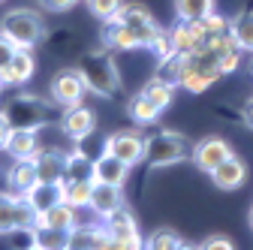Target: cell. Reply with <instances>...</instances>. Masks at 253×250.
I'll list each match as a JSON object with an SVG mask.
<instances>
[{
    "label": "cell",
    "instance_id": "1",
    "mask_svg": "<svg viewBox=\"0 0 253 250\" xmlns=\"http://www.w3.org/2000/svg\"><path fill=\"white\" fill-rule=\"evenodd\" d=\"M87 84V90H93L97 97L103 100H112L115 93L121 90V73H118V64L112 51L106 48H90L79 57V67H76Z\"/></svg>",
    "mask_w": 253,
    "mask_h": 250
},
{
    "label": "cell",
    "instance_id": "2",
    "mask_svg": "<svg viewBox=\"0 0 253 250\" xmlns=\"http://www.w3.org/2000/svg\"><path fill=\"white\" fill-rule=\"evenodd\" d=\"M0 34H3L15 48L30 51L45 37V21L34 9H9L3 18H0Z\"/></svg>",
    "mask_w": 253,
    "mask_h": 250
},
{
    "label": "cell",
    "instance_id": "3",
    "mask_svg": "<svg viewBox=\"0 0 253 250\" xmlns=\"http://www.w3.org/2000/svg\"><path fill=\"white\" fill-rule=\"evenodd\" d=\"M0 115L6 118L12 130H40L42 124H48V103L37 93H15V97L0 109Z\"/></svg>",
    "mask_w": 253,
    "mask_h": 250
},
{
    "label": "cell",
    "instance_id": "4",
    "mask_svg": "<svg viewBox=\"0 0 253 250\" xmlns=\"http://www.w3.org/2000/svg\"><path fill=\"white\" fill-rule=\"evenodd\" d=\"M187 154H190V142L181 133L160 130V133L145 139V163H148V169H169V166L187 160Z\"/></svg>",
    "mask_w": 253,
    "mask_h": 250
},
{
    "label": "cell",
    "instance_id": "5",
    "mask_svg": "<svg viewBox=\"0 0 253 250\" xmlns=\"http://www.w3.org/2000/svg\"><path fill=\"white\" fill-rule=\"evenodd\" d=\"M112 21H121V24H126V27H130L133 34H136L139 45H145V48H151V45L157 42V37L163 34V27L154 21L151 9H148L145 3H124Z\"/></svg>",
    "mask_w": 253,
    "mask_h": 250
},
{
    "label": "cell",
    "instance_id": "6",
    "mask_svg": "<svg viewBox=\"0 0 253 250\" xmlns=\"http://www.w3.org/2000/svg\"><path fill=\"white\" fill-rule=\"evenodd\" d=\"M37 226V211L24 196L0 193V235H9L18 229H34Z\"/></svg>",
    "mask_w": 253,
    "mask_h": 250
},
{
    "label": "cell",
    "instance_id": "7",
    "mask_svg": "<svg viewBox=\"0 0 253 250\" xmlns=\"http://www.w3.org/2000/svg\"><path fill=\"white\" fill-rule=\"evenodd\" d=\"M48 90H51V100H54L57 106L70 109V106H79V103H82L87 84H84V79H82L79 70H60V73H54Z\"/></svg>",
    "mask_w": 253,
    "mask_h": 250
},
{
    "label": "cell",
    "instance_id": "8",
    "mask_svg": "<svg viewBox=\"0 0 253 250\" xmlns=\"http://www.w3.org/2000/svg\"><path fill=\"white\" fill-rule=\"evenodd\" d=\"M103 151L121 157L126 166H136V163L145 160V139L139 133H133V130H121V133H112L103 142Z\"/></svg>",
    "mask_w": 253,
    "mask_h": 250
},
{
    "label": "cell",
    "instance_id": "9",
    "mask_svg": "<svg viewBox=\"0 0 253 250\" xmlns=\"http://www.w3.org/2000/svg\"><path fill=\"white\" fill-rule=\"evenodd\" d=\"M232 154H235V151H232V145H229L226 139L208 136V139L196 142V148H193V163H196L199 172H208V175H211L226 157H232Z\"/></svg>",
    "mask_w": 253,
    "mask_h": 250
},
{
    "label": "cell",
    "instance_id": "10",
    "mask_svg": "<svg viewBox=\"0 0 253 250\" xmlns=\"http://www.w3.org/2000/svg\"><path fill=\"white\" fill-rule=\"evenodd\" d=\"M93 127H97V118H93V112L84 109L82 103L70 106L67 112H63V118H60V130L67 133L73 142H84L93 133Z\"/></svg>",
    "mask_w": 253,
    "mask_h": 250
},
{
    "label": "cell",
    "instance_id": "11",
    "mask_svg": "<svg viewBox=\"0 0 253 250\" xmlns=\"http://www.w3.org/2000/svg\"><path fill=\"white\" fill-rule=\"evenodd\" d=\"M67 157L70 154H63L57 148H40V154L34 157L40 181L42 184H60L63 175H67Z\"/></svg>",
    "mask_w": 253,
    "mask_h": 250
},
{
    "label": "cell",
    "instance_id": "12",
    "mask_svg": "<svg viewBox=\"0 0 253 250\" xmlns=\"http://www.w3.org/2000/svg\"><path fill=\"white\" fill-rule=\"evenodd\" d=\"M172 37H175L178 51L181 54H190V51H196L199 45H205L211 34H208L205 21H181L178 18V24L172 27Z\"/></svg>",
    "mask_w": 253,
    "mask_h": 250
},
{
    "label": "cell",
    "instance_id": "13",
    "mask_svg": "<svg viewBox=\"0 0 253 250\" xmlns=\"http://www.w3.org/2000/svg\"><path fill=\"white\" fill-rule=\"evenodd\" d=\"M126 175H130V166H126L121 157L115 154H100L93 160V184H115V187H124Z\"/></svg>",
    "mask_w": 253,
    "mask_h": 250
},
{
    "label": "cell",
    "instance_id": "14",
    "mask_svg": "<svg viewBox=\"0 0 253 250\" xmlns=\"http://www.w3.org/2000/svg\"><path fill=\"white\" fill-rule=\"evenodd\" d=\"M211 181H214V187H220V190H238V187H244V181H247L244 160L235 157V154H232V157H226L223 163L211 172Z\"/></svg>",
    "mask_w": 253,
    "mask_h": 250
},
{
    "label": "cell",
    "instance_id": "15",
    "mask_svg": "<svg viewBox=\"0 0 253 250\" xmlns=\"http://www.w3.org/2000/svg\"><path fill=\"white\" fill-rule=\"evenodd\" d=\"M126 202H124V193H121V187H115V184H93V193H90V211L97 214V217H106L109 214H115L118 208H124Z\"/></svg>",
    "mask_w": 253,
    "mask_h": 250
},
{
    "label": "cell",
    "instance_id": "16",
    "mask_svg": "<svg viewBox=\"0 0 253 250\" xmlns=\"http://www.w3.org/2000/svg\"><path fill=\"white\" fill-rule=\"evenodd\" d=\"M34 73H37V60L30 57V51L18 48L15 57L9 60V67H6V70H0V84H12V87L27 84L30 79H34Z\"/></svg>",
    "mask_w": 253,
    "mask_h": 250
},
{
    "label": "cell",
    "instance_id": "17",
    "mask_svg": "<svg viewBox=\"0 0 253 250\" xmlns=\"http://www.w3.org/2000/svg\"><path fill=\"white\" fill-rule=\"evenodd\" d=\"M6 181H9V187H12L18 196H24L30 187H37V184H40V175H37L34 157H27V160H12V166H9V172H6Z\"/></svg>",
    "mask_w": 253,
    "mask_h": 250
},
{
    "label": "cell",
    "instance_id": "18",
    "mask_svg": "<svg viewBox=\"0 0 253 250\" xmlns=\"http://www.w3.org/2000/svg\"><path fill=\"white\" fill-rule=\"evenodd\" d=\"M106 226H93V223H76L70 229V247L67 250H100L106 241Z\"/></svg>",
    "mask_w": 253,
    "mask_h": 250
},
{
    "label": "cell",
    "instance_id": "19",
    "mask_svg": "<svg viewBox=\"0 0 253 250\" xmlns=\"http://www.w3.org/2000/svg\"><path fill=\"white\" fill-rule=\"evenodd\" d=\"M12 160H27V157H37L40 154V136L37 130H12L3 148Z\"/></svg>",
    "mask_w": 253,
    "mask_h": 250
},
{
    "label": "cell",
    "instance_id": "20",
    "mask_svg": "<svg viewBox=\"0 0 253 250\" xmlns=\"http://www.w3.org/2000/svg\"><path fill=\"white\" fill-rule=\"evenodd\" d=\"M103 226H106V232L112 235V238H136L139 235V223H136V217H133V211L130 208H118L115 214H109L106 220H103Z\"/></svg>",
    "mask_w": 253,
    "mask_h": 250
},
{
    "label": "cell",
    "instance_id": "21",
    "mask_svg": "<svg viewBox=\"0 0 253 250\" xmlns=\"http://www.w3.org/2000/svg\"><path fill=\"white\" fill-rule=\"evenodd\" d=\"M40 226H51V229H73L76 226V208L70 202H57L51 208H45L42 214H37Z\"/></svg>",
    "mask_w": 253,
    "mask_h": 250
},
{
    "label": "cell",
    "instance_id": "22",
    "mask_svg": "<svg viewBox=\"0 0 253 250\" xmlns=\"http://www.w3.org/2000/svg\"><path fill=\"white\" fill-rule=\"evenodd\" d=\"M24 199L34 205V211L37 214H42L45 208H51V205H57V202H63V190H60V184H37V187H30V190L24 193Z\"/></svg>",
    "mask_w": 253,
    "mask_h": 250
},
{
    "label": "cell",
    "instance_id": "23",
    "mask_svg": "<svg viewBox=\"0 0 253 250\" xmlns=\"http://www.w3.org/2000/svg\"><path fill=\"white\" fill-rule=\"evenodd\" d=\"M103 37H106V45L115 48V51H133V48H139L136 34L126 24H121V21H106Z\"/></svg>",
    "mask_w": 253,
    "mask_h": 250
},
{
    "label": "cell",
    "instance_id": "24",
    "mask_svg": "<svg viewBox=\"0 0 253 250\" xmlns=\"http://www.w3.org/2000/svg\"><path fill=\"white\" fill-rule=\"evenodd\" d=\"M70 247V229H51V226H34V250H67Z\"/></svg>",
    "mask_w": 253,
    "mask_h": 250
},
{
    "label": "cell",
    "instance_id": "25",
    "mask_svg": "<svg viewBox=\"0 0 253 250\" xmlns=\"http://www.w3.org/2000/svg\"><path fill=\"white\" fill-rule=\"evenodd\" d=\"M126 112H130V118H133L136 124H154L157 118H160V112H163V109L157 106L154 100H148L145 93L139 90L136 97H133L130 103H126Z\"/></svg>",
    "mask_w": 253,
    "mask_h": 250
},
{
    "label": "cell",
    "instance_id": "26",
    "mask_svg": "<svg viewBox=\"0 0 253 250\" xmlns=\"http://www.w3.org/2000/svg\"><path fill=\"white\" fill-rule=\"evenodd\" d=\"M229 34L241 51H253V12H241L229 21Z\"/></svg>",
    "mask_w": 253,
    "mask_h": 250
},
{
    "label": "cell",
    "instance_id": "27",
    "mask_svg": "<svg viewBox=\"0 0 253 250\" xmlns=\"http://www.w3.org/2000/svg\"><path fill=\"white\" fill-rule=\"evenodd\" d=\"M60 190H63V202H70L73 208H87L93 181H60Z\"/></svg>",
    "mask_w": 253,
    "mask_h": 250
},
{
    "label": "cell",
    "instance_id": "28",
    "mask_svg": "<svg viewBox=\"0 0 253 250\" xmlns=\"http://www.w3.org/2000/svg\"><path fill=\"white\" fill-rule=\"evenodd\" d=\"M175 12L181 21H205L214 12V0H175Z\"/></svg>",
    "mask_w": 253,
    "mask_h": 250
},
{
    "label": "cell",
    "instance_id": "29",
    "mask_svg": "<svg viewBox=\"0 0 253 250\" xmlns=\"http://www.w3.org/2000/svg\"><path fill=\"white\" fill-rule=\"evenodd\" d=\"M63 181H93V160L84 157L82 151H73L67 157V175Z\"/></svg>",
    "mask_w": 253,
    "mask_h": 250
},
{
    "label": "cell",
    "instance_id": "30",
    "mask_svg": "<svg viewBox=\"0 0 253 250\" xmlns=\"http://www.w3.org/2000/svg\"><path fill=\"white\" fill-rule=\"evenodd\" d=\"M142 93H145L148 100H154L160 109H166V106L172 103V97H175V93H172V84H169V82H163L160 76H154V79L142 87Z\"/></svg>",
    "mask_w": 253,
    "mask_h": 250
},
{
    "label": "cell",
    "instance_id": "31",
    "mask_svg": "<svg viewBox=\"0 0 253 250\" xmlns=\"http://www.w3.org/2000/svg\"><path fill=\"white\" fill-rule=\"evenodd\" d=\"M181 244V235L172 229H154L145 238V250H175Z\"/></svg>",
    "mask_w": 253,
    "mask_h": 250
},
{
    "label": "cell",
    "instance_id": "32",
    "mask_svg": "<svg viewBox=\"0 0 253 250\" xmlns=\"http://www.w3.org/2000/svg\"><path fill=\"white\" fill-rule=\"evenodd\" d=\"M181 73H184V54H175V57L160 60V70H157V76H160L163 82H169L172 87L181 84Z\"/></svg>",
    "mask_w": 253,
    "mask_h": 250
},
{
    "label": "cell",
    "instance_id": "33",
    "mask_svg": "<svg viewBox=\"0 0 253 250\" xmlns=\"http://www.w3.org/2000/svg\"><path fill=\"white\" fill-rule=\"evenodd\" d=\"M87 3V12L93 18H100V21H112L118 15V9L124 6V0H84Z\"/></svg>",
    "mask_w": 253,
    "mask_h": 250
},
{
    "label": "cell",
    "instance_id": "34",
    "mask_svg": "<svg viewBox=\"0 0 253 250\" xmlns=\"http://www.w3.org/2000/svg\"><path fill=\"white\" fill-rule=\"evenodd\" d=\"M151 51L160 57V60H166V57H175V54H181L178 51V45H175V37H172V27L169 30H163L160 37H157V42L151 45Z\"/></svg>",
    "mask_w": 253,
    "mask_h": 250
},
{
    "label": "cell",
    "instance_id": "35",
    "mask_svg": "<svg viewBox=\"0 0 253 250\" xmlns=\"http://www.w3.org/2000/svg\"><path fill=\"white\" fill-rule=\"evenodd\" d=\"M199 250H235V244H232L226 235H208V238L199 244Z\"/></svg>",
    "mask_w": 253,
    "mask_h": 250
},
{
    "label": "cell",
    "instance_id": "36",
    "mask_svg": "<svg viewBox=\"0 0 253 250\" xmlns=\"http://www.w3.org/2000/svg\"><path fill=\"white\" fill-rule=\"evenodd\" d=\"M15 51H18V48H15L3 34H0V70H6V67H9V60L15 57Z\"/></svg>",
    "mask_w": 253,
    "mask_h": 250
},
{
    "label": "cell",
    "instance_id": "37",
    "mask_svg": "<svg viewBox=\"0 0 253 250\" xmlns=\"http://www.w3.org/2000/svg\"><path fill=\"white\" fill-rule=\"evenodd\" d=\"M205 27H208V34H211V37H214V34H226V30H229L226 18H220L217 12H211V15L205 18Z\"/></svg>",
    "mask_w": 253,
    "mask_h": 250
},
{
    "label": "cell",
    "instance_id": "38",
    "mask_svg": "<svg viewBox=\"0 0 253 250\" xmlns=\"http://www.w3.org/2000/svg\"><path fill=\"white\" fill-rule=\"evenodd\" d=\"M42 3V9L45 12H67V9H73L79 0H40Z\"/></svg>",
    "mask_w": 253,
    "mask_h": 250
},
{
    "label": "cell",
    "instance_id": "39",
    "mask_svg": "<svg viewBox=\"0 0 253 250\" xmlns=\"http://www.w3.org/2000/svg\"><path fill=\"white\" fill-rule=\"evenodd\" d=\"M9 133H12V127H9V124H6V118L0 115V151L6 148V139H9Z\"/></svg>",
    "mask_w": 253,
    "mask_h": 250
},
{
    "label": "cell",
    "instance_id": "40",
    "mask_svg": "<svg viewBox=\"0 0 253 250\" xmlns=\"http://www.w3.org/2000/svg\"><path fill=\"white\" fill-rule=\"evenodd\" d=\"M241 118H244V124H247V127L253 130V97L244 103V109H241Z\"/></svg>",
    "mask_w": 253,
    "mask_h": 250
},
{
    "label": "cell",
    "instance_id": "41",
    "mask_svg": "<svg viewBox=\"0 0 253 250\" xmlns=\"http://www.w3.org/2000/svg\"><path fill=\"white\" fill-rule=\"evenodd\" d=\"M175 250H199V247H196V244H190V241H184V238H181V244H178Z\"/></svg>",
    "mask_w": 253,
    "mask_h": 250
},
{
    "label": "cell",
    "instance_id": "42",
    "mask_svg": "<svg viewBox=\"0 0 253 250\" xmlns=\"http://www.w3.org/2000/svg\"><path fill=\"white\" fill-rule=\"evenodd\" d=\"M247 220H250V229H253V208H250V214H247Z\"/></svg>",
    "mask_w": 253,
    "mask_h": 250
},
{
    "label": "cell",
    "instance_id": "43",
    "mask_svg": "<svg viewBox=\"0 0 253 250\" xmlns=\"http://www.w3.org/2000/svg\"><path fill=\"white\" fill-rule=\"evenodd\" d=\"M0 90H3V84H0Z\"/></svg>",
    "mask_w": 253,
    "mask_h": 250
}]
</instances>
